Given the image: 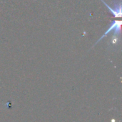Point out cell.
Masks as SVG:
<instances>
[{
    "label": "cell",
    "mask_w": 122,
    "mask_h": 122,
    "mask_svg": "<svg viewBox=\"0 0 122 122\" xmlns=\"http://www.w3.org/2000/svg\"><path fill=\"white\" fill-rule=\"evenodd\" d=\"M121 25H122V22L120 21V20H115V21H114V22L112 24V25L109 27V28L107 29V31L104 34V35L97 41V43H98L99 41H101L104 37H106L110 32H112V31H113V30H114V34L116 35V34H119L120 33V30H121ZM96 43V44H97Z\"/></svg>",
    "instance_id": "cell-1"
},
{
    "label": "cell",
    "mask_w": 122,
    "mask_h": 122,
    "mask_svg": "<svg viewBox=\"0 0 122 122\" xmlns=\"http://www.w3.org/2000/svg\"><path fill=\"white\" fill-rule=\"evenodd\" d=\"M102 1L104 4V5H106L107 6V8L109 9V10L111 12V13L115 17H122V6H121V3L119 4L118 6H116V9H113V8L110 7L104 0H102Z\"/></svg>",
    "instance_id": "cell-2"
}]
</instances>
